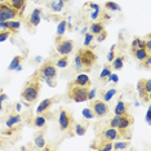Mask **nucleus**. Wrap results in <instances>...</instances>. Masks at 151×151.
<instances>
[{
	"label": "nucleus",
	"instance_id": "1",
	"mask_svg": "<svg viewBox=\"0 0 151 151\" xmlns=\"http://www.w3.org/2000/svg\"><path fill=\"white\" fill-rule=\"evenodd\" d=\"M97 56L94 54L93 50L91 49H80L75 56V68L76 71H91L92 67L94 66Z\"/></svg>",
	"mask_w": 151,
	"mask_h": 151
},
{
	"label": "nucleus",
	"instance_id": "38",
	"mask_svg": "<svg viewBox=\"0 0 151 151\" xmlns=\"http://www.w3.org/2000/svg\"><path fill=\"white\" fill-rule=\"evenodd\" d=\"M115 47H116V45H112V47H111V50H110V52L107 53V61H109L110 63H111V61H112V60H114V58H115V53H114V50H115Z\"/></svg>",
	"mask_w": 151,
	"mask_h": 151
},
{
	"label": "nucleus",
	"instance_id": "49",
	"mask_svg": "<svg viewBox=\"0 0 151 151\" xmlns=\"http://www.w3.org/2000/svg\"><path fill=\"white\" fill-rule=\"evenodd\" d=\"M16 110H17V111H19V110H21V105L17 104V105H16Z\"/></svg>",
	"mask_w": 151,
	"mask_h": 151
},
{
	"label": "nucleus",
	"instance_id": "2",
	"mask_svg": "<svg viewBox=\"0 0 151 151\" xmlns=\"http://www.w3.org/2000/svg\"><path fill=\"white\" fill-rule=\"evenodd\" d=\"M39 92H40V76L39 73H35L31 76V79L26 83L25 88L22 89L21 97L27 104H32L39 97Z\"/></svg>",
	"mask_w": 151,
	"mask_h": 151
},
{
	"label": "nucleus",
	"instance_id": "17",
	"mask_svg": "<svg viewBox=\"0 0 151 151\" xmlns=\"http://www.w3.org/2000/svg\"><path fill=\"white\" fill-rule=\"evenodd\" d=\"M115 115H123V114H127L128 112V104L124 101H118V104L115 106V110H114Z\"/></svg>",
	"mask_w": 151,
	"mask_h": 151
},
{
	"label": "nucleus",
	"instance_id": "46",
	"mask_svg": "<svg viewBox=\"0 0 151 151\" xmlns=\"http://www.w3.org/2000/svg\"><path fill=\"white\" fill-rule=\"evenodd\" d=\"M150 114H151V109H149L147 110V114H146V120H147V123H151V120H150Z\"/></svg>",
	"mask_w": 151,
	"mask_h": 151
},
{
	"label": "nucleus",
	"instance_id": "5",
	"mask_svg": "<svg viewBox=\"0 0 151 151\" xmlns=\"http://www.w3.org/2000/svg\"><path fill=\"white\" fill-rule=\"evenodd\" d=\"M39 76L42 79H56L57 78V67L52 61H47L45 63L40 67Z\"/></svg>",
	"mask_w": 151,
	"mask_h": 151
},
{
	"label": "nucleus",
	"instance_id": "4",
	"mask_svg": "<svg viewBox=\"0 0 151 151\" xmlns=\"http://www.w3.org/2000/svg\"><path fill=\"white\" fill-rule=\"evenodd\" d=\"M18 16V13L14 8H12V5L9 4V1H3L0 3V21L5 22L9 21L12 18H16Z\"/></svg>",
	"mask_w": 151,
	"mask_h": 151
},
{
	"label": "nucleus",
	"instance_id": "25",
	"mask_svg": "<svg viewBox=\"0 0 151 151\" xmlns=\"http://www.w3.org/2000/svg\"><path fill=\"white\" fill-rule=\"evenodd\" d=\"M21 62H22V56H16L12 60V62H11V65H9L8 70H17L18 66H21Z\"/></svg>",
	"mask_w": 151,
	"mask_h": 151
},
{
	"label": "nucleus",
	"instance_id": "34",
	"mask_svg": "<svg viewBox=\"0 0 151 151\" xmlns=\"http://www.w3.org/2000/svg\"><path fill=\"white\" fill-rule=\"evenodd\" d=\"M12 35V32L9 31V30H3V31H0V43L5 42L6 39H9V36Z\"/></svg>",
	"mask_w": 151,
	"mask_h": 151
},
{
	"label": "nucleus",
	"instance_id": "26",
	"mask_svg": "<svg viewBox=\"0 0 151 151\" xmlns=\"http://www.w3.org/2000/svg\"><path fill=\"white\" fill-rule=\"evenodd\" d=\"M34 142H35V145L39 147V149H44V147H45V138H44V136L42 134V133L35 136V139H34Z\"/></svg>",
	"mask_w": 151,
	"mask_h": 151
},
{
	"label": "nucleus",
	"instance_id": "40",
	"mask_svg": "<svg viewBox=\"0 0 151 151\" xmlns=\"http://www.w3.org/2000/svg\"><path fill=\"white\" fill-rule=\"evenodd\" d=\"M141 63H142V66H143V67L149 68V67H150V65H151V54H150V56H147V57H146V60H145V61H142Z\"/></svg>",
	"mask_w": 151,
	"mask_h": 151
},
{
	"label": "nucleus",
	"instance_id": "18",
	"mask_svg": "<svg viewBox=\"0 0 151 151\" xmlns=\"http://www.w3.org/2000/svg\"><path fill=\"white\" fill-rule=\"evenodd\" d=\"M47 120H48V115H43V114H37L36 118L34 119V127L36 128H44L47 124Z\"/></svg>",
	"mask_w": 151,
	"mask_h": 151
},
{
	"label": "nucleus",
	"instance_id": "51",
	"mask_svg": "<svg viewBox=\"0 0 151 151\" xmlns=\"http://www.w3.org/2000/svg\"><path fill=\"white\" fill-rule=\"evenodd\" d=\"M3 1H6V0H0V3H3Z\"/></svg>",
	"mask_w": 151,
	"mask_h": 151
},
{
	"label": "nucleus",
	"instance_id": "9",
	"mask_svg": "<svg viewBox=\"0 0 151 151\" xmlns=\"http://www.w3.org/2000/svg\"><path fill=\"white\" fill-rule=\"evenodd\" d=\"M102 139L105 141H116V139H122V137H120V133L118 128H112V127H109L107 129H105L104 132H102Z\"/></svg>",
	"mask_w": 151,
	"mask_h": 151
},
{
	"label": "nucleus",
	"instance_id": "43",
	"mask_svg": "<svg viewBox=\"0 0 151 151\" xmlns=\"http://www.w3.org/2000/svg\"><path fill=\"white\" fill-rule=\"evenodd\" d=\"M96 96V89H92V91H88V101H92Z\"/></svg>",
	"mask_w": 151,
	"mask_h": 151
},
{
	"label": "nucleus",
	"instance_id": "8",
	"mask_svg": "<svg viewBox=\"0 0 151 151\" xmlns=\"http://www.w3.org/2000/svg\"><path fill=\"white\" fill-rule=\"evenodd\" d=\"M58 124H60V129L61 130H67L71 128L73 124V116H71L66 110H62L60 112V119H58Z\"/></svg>",
	"mask_w": 151,
	"mask_h": 151
},
{
	"label": "nucleus",
	"instance_id": "16",
	"mask_svg": "<svg viewBox=\"0 0 151 151\" xmlns=\"http://www.w3.org/2000/svg\"><path fill=\"white\" fill-rule=\"evenodd\" d=\"M143 83H145V80H143V79H141L138 83H137V91H138V96H139V98L143 99V101H150V94H147L145 92Z\"/></svg>",
	"mask_w": 151,
	"mask_h": 151
},
{
	"label": "nucleus",
	"instance_id": "48",
	"mask_svg": "<svg viewBox=\"0 0 151 151\" xmlns=\"http://www.w3.org/2000/svg\"><path fill=\"white\" fill-rule=\"evenodd\" d=\"M87 31H88V27H84V29L81 30V34H84V35H85V34H87Z\"/></svg>",
	"mask_w": 151,
	"mask_h": 151
},
{
	"label": "nucleus",
	"instance_id": "3",
	"mask_svg": "<svg viewBox=\"0 0 151 151\" xmlns=\"http://www.w3.org/2000/svg\"><path fill=\"white\" fill-rule=\"evenodd\" d=\"M68 97L75 102H85L88 101V89L87 87H80V85H74L68 92Z\"/></svg>",
	"mask_w": 151,
	"mask_h": 151
},
{
	"label": "nucleus",
	"instance_id": "19",
	"mask_svg": "<svg viewBox=\"0 0 151 151\" xmlns=\"http://www.w3.org/2000/svg\"><path fill=\"white\" fill-rule=\"evenodd\" d=\"M124 61H125V58L124 56H118V57H115L114 60L111 61L112 65H111V67L114 68V70L116 71H119V70H122L123 67H124Z\"/></svg>",
	"mask_w": 151,
	"mask_h": 151
},
{
	"label": "nucleus",
	"instance_id": "33",
	"mask_svg": "<svg viewBox=\"0 0 151 151\" xmlns=\"http://www.w3.org/2000/svg\"><path fill=\"white\" fill-rule=\"evenodd\" d=\"M83 116L85 119H93L94 118V114H93V111H92V109L91 107H85L83 109Z\"/></svg>",
	"mask_w": 151,
	"mask_h": 151
},
{
	"label": "nucleus",
	"instance_id": "10",
	"mask_svg": "<svg viewBox=\"0 0 151 151\" xmlns=\"http://www.w3.org/2000/svg\"><path fill=\"white\" fill-rule=\"evenodd\" d=\"M40 18H42V9L35 8L29 17V25L32 27H36L40 23Z\"/></svg>",
	"mask_w": 151,
	"mask_h": 151
},
{
	"label": "nucleus",
	"instance_id": "11",
	"mask_svg": "<svg viewBox=\"0 0 151 151\" xmlns=\"http://www.w3.org/2000/svg\"><path fill=\"white\" fill-rule=\"evenodd\" d=\"M54 99L56 98H45V99H43V101L39 104V106L36 107V114H44V112H47L48 110L50 109V106L54 104Z\"/></svg>",
	"mask_w": 151,
	"mask_h": 151
},
{
	"label": "nucleus",
	"instance_id": "22",
	"mask_svg": "<svg viewBox=\"0 0 151 151\" xmlns=\"http://www.w3.org/2000/svg\"><path fill=\"white\" fill-rule=\"evenodd\" d=\"M104 27H105L104 26V22H94V23H92L89 29H91V32L96 36L97 34H99L101 31H104V30H105Z\"/></svg>",
	"mask_w": 151,
	"mask_h": 151
},
{
	"label": "nucleus",
	"instance_id": "29",
	"mask_svg": "<svg viewBox=\"0 0 151 151\" xmlns=\"http://www.w3.org/2000/svg\"><path fill=\"white\" fill-rule=\"evenodd\" d=\"M85 132H87V125H84V124L75 125V134L76 136H84Z\"/></svg>",
	"mask_w": 151,
	"mask_h": 151
},
{
	"label": "nucleus",
	"instance_id": "37",
	"mask_svg": "<svg viewBox=\"0 0 151 151\" xmlns=\"http://www.w3.org/2000/svg\"><path fill=\"white\" fill-rule=\"evenodd\" d=\"M96 36H97V37H96V39H97V42H98V43H101V42H104L106 37H107V32H106L105 30H104V31H101L99 34H97Z\"/></svg>",
	"mask_w": 151,
	"mask_h": 151
},
{
	"label": "nucleus",
	"instance_id": "13",
	"mask_svg": "<svg viewBox=\"0 0 151 151\" xmlns=\"http://www.w3.org/2000/svg\"><path fill=\"white\" fill-rule=\"evenodd\" d=\"M74 85H80V87H89L91 85V79L85 74H79L74 80Z\"/></svg>",
	"mask_w": 151,
	"mask_h": 151
},
{
	"label": "nucleus",
	"instance_id": "36",
	"mask_svg": "<svg viewBox=\"0 0 151 151\" xmlns=\"http://www.w3.org/2000/svg\"><path fill=\"white\" fill-rule=\"evenodd\" d=\"M119 120H120V115H115L114 118L110 120V127H112V128H118Z\"/></svg>",
	"mask_w": 151,
	"mask_h": 151
},
{
	"label": "nucleus",
	"instance_id": "32",
	"mask_svg": "<svg viewBox=\"0 0 151 151\" xmlns=\"http://www.w3.org/2000/svg\"><path fill=\"white\" fill-rule=\"evenodd\" d=\"M54 65H56V67H60V68H65V67H67V65H68L67 56H63L62 58H60V60H58Z\"/></svg>",
	"mask_w": 151,
	"mask_h": 151
},
{
	"label": "nucleus",
	"instance_id": "23",
	"mask_svg": "<svg viewBox=\"0 0 151 151\" xmlns=\"http://www.w3.org/2000/svg\"><path fill=\"white\" fill-rule=\"evenodd\" d=\"M129 147L128 139H120L119 142L112 143V150H127Z\"/></svg>",
	"mask_w": 151,
	"mask_h": 151
},
{
	"label": "nucleus",
	"instance_id": "47",
	"mask_svg": "<svg viewBox=\"0 0 151 151\" xmlns=\"http://www.w3.org/2000/svg\"><path fill=\"white\" fill-rule=\"evenodd\" d=\"M5 99H8V96H6V94H4V93H1V94H0V101H5Z\"/></svg>",
	"mask_w": 151,
	"mask_h": 151
},
{
	"label": "nucleus",
	"instance_id": "30",
	"mask_svg": "<svg viewBox=\"0 0 151 151\" xmlns=\"http://www.w3.org/2000/svg\"><path fill=\"white\" fill-rule=\"evenodd\" d=\"M115 94H116V89L115 88H111V89H109V91H106V93L104 94V101L105 102L111 101V98L114 97Z\"/></svg>",
	"mask_w": 151,
	"mask_h": 151
},
{
	"label": "nucleus",
	"instance_id": "50",
	"mask_svg": "<svg viewBox=\"0 0 151 151\" xmlns=\"http://www.w3.org/2000/svg\"><path fill=\"white\" fill-rule=\"evenodd\" d=\"M1 142H3V141H1V137H0V145H1Z\"/></svg>",
	"mask_w": 151,
	"mask_h": 151
},
{
	"label": "nucleus",
	"instance_id": "6",
	"mask_svg": "<svg viewBox=\"0 0 151 151\" xmlns=\"http://www.w3.org/2000/svg\"><path fill=\"white\" fill-rule=\"evenodd\" d=\"M56 49L61 56H68L74 49V42L71 39H66V40H56Z\"/></svg>",
	"mask_w": 151,
	"mask_h": 151
},
{
	"label": "nucleus",
	"instance_id": "41",
	"mask_svg": "<svg viewBox=\"0 0 151 151\" xmlns=\"http://www.w3.org/2000/svg\"><path fill=\"white\" fill-rule=\"evenodd\" d=\"M14 132H16V130L13 129V127H8V129L3 130V132H1V134H4V136H12Z\"/></svg>",
	"mask_w": 151,
	"mask_h": 151
},
{
	"label": "nucleus",
	"instance_id": "24",
	"mask_svg": "<svg viewBox=\"0 0 151 151\" xmlns=\"http://www.w3.org/2000/svg\"><path fill=\"white\" fill-rule=\"evenodd\" d=\"M19 27H21V22L19 21H12V19L6 21V29L11 32H17L19 30Z\"/></svg>",
	"mask_w": 151,
	"mask_h": 151
},
{
	"label": "nucleus",
	"instance_id": "7",
	"mask_svg": "<svg viewBox=\"0 0 151 151\" xmlns=\"http://www.w3.org/2000/svg\"><path fill=\"white\" fill-rule=\"evenodd\" d=\"M91 109L96 118H104L109 114V106L105 101H93L91 104Z\"/></svg>",
	"mask_w": 151,
	"mask_h": 151
},
{
	"label": "nucleus",
	"instance_id": "44",
	"mask_svg": "<svg viewBox=\"0 0 151 151\" xmlns=\"http://www.w3.org/2000/svg\"><path fill=\"white\" fill-rule=\"evenodd\" d=\"M98 17H99V9H97V11H94V12L91 14V18H92V19H97Z\"/></svg>",
	"mask_w": 151,
	"mask_h": 151
},
{
	"label": "nucleus",
	"instance_id": "15",
	"mask_svg": "<svg viewBox=\"0 0 151 151\" xmlns=\"http://www.w3.org/2000/svg\"><path fill=\"white\" fill-rule=\"evenodd\" d=\"M132 53L134 54V57L139 61V62L145 61V60H146V57H147V56H150V54H151L150 52H147L145 48H136L134 50H132Z\"/></svg>",
	"mask_w": 151,
	"mask_h": 151
},
{
	"label": "nucleus",
	"instance_id": "14",
	"mask_svg": "<svg viewBox=\"0 0 151 151\" xmlns=\"http://www.w3.org/2000/svg\"><path fill=\"white\" fill-rule=\"evenodd\" d=\"M9 4L12 5V8H14L17 11L18 16H22L26 6V0H9Z\"/></svg>",
	"mask_w": 151,
	"mask_h": 151
},
{
	"label": "nucleus",
	"instance_id": "21",
	"mask_svg": "<svg viewBox=\"0 0 151 151\" xmlns=\"http://www.w3.org/2000/svg\"><path fill=\"white\" fill-rule=\"evenodd\" d=\"M18 123H21V115L19 114H13V115H11L8 119H6L5 124H6V127H14L16 124H18Z\"/></svg>",
	"mask_w": 151,
	"mask_h": 151
},
{
	"label": "nucleus",
	"instance_id": "28",
	"mask_svg": "<svg viewBox=\"0 0 151 151\" xmlns=\"http://www.w3.org/2000/svg\"><path fill=\"white\" fill-rule=\"evenodd\" d=\"M98 150H102V151H110L112 150V141H102L98 146Z\"/></svg>",
	"mask_w": 151,
	"mask_h": 151
},
{
	"label": "nucleus",
	"instance_id": "45",
	"mask_svg": "<svg viewBox=\"0 0 151 151\" xmlns=\"http://www.w3.org/2000/svg\"><path fill=\"white\" fill-rule=\"evenodd\" d=\"M87 5H88V6H91V8H92V9H94V11L99 9V5H98V4H96V3H88Z\"/></svg>",
	"mask_w": 151,
	"mask_h": 151
},
{
	"label": "nucleus",
	"instance_id": "42",
	"mask_svg": "<svg viewBox=\"0 0 151 151\" xmlns=\"http://www.w3.org/2000/svg\"><path fill=\"white\" fill-rule=\"evenodd\" d=\"M118 80H119V76H118V75L111 73V75H110V76L107 78V80H106V81H112V83H118Z\"/></svg>",
	"mask_w": 151,
	"mask_h": 151
},
{
	"label": "nucleus",
	"instance_id": "31",
	"mask_svg": "<svg viewBox=\"0 0 151 151\" xmlns=\"http://www.w3.org/2000/svg\"><path fill=\"white\" fill-rule=\"evenodd\" d=\"M105 8H107L109 11H122L120 5L116 4V3H114V1H107V3H105Z\"/></svg>",
	"mask_w": 151,
	"mask_h": 151
},
{
	"label": "nucleus",
	"instance_id": "35",
	"mask_svg": "<svg viewBox=\"0 0 151 151\" xmlns=\"http://www.w3.org/2000/svg\"><path fill=\"white\" fill-rule=\"evenodd\" d=\"M94 39V35L92 32H87L85 34V37H84V47H89L92 43V40Z\"/></svg>",
	"mask_w": 151,
	"mask_h": 151
},
{
	"label": "nucleus",
	"instance_id": "39",
	"mask_svg": "<svg viewBox=\"0 0 151 151\" xmlns=\"http://www.w3.org/2000/svg\"><path fill=\"white\" fill-rule=\"evenodd\" d=\"M143 87H145V92L147 94H151V81L150 80H145L143 83Z\"/></svg>",
	"mask_w": 151,
	"mask_h": 151
},
{
	"label": "nucleus",
	"instance_id": "27",
	"mask_svg": "<svg viewBox=\"0 0 151 151\" xmlns=\"http://www.w3.org/2000/svg\"><path fill=\"white\" fill-rule=\"evenodd\" d=\"M111 70H112V67H111V65H106V66L104 67V70L101 71V74H99V79H107L110 75H111Z\"/></svg>",
	"mask_w": 151,
	"mask_h": 151
},
{
	"label": "nucleus",
	"instance_id": "12",
	"mask_svg": "<svg viewBox=\"0 0 151 151\" xmlns=\"http://www.w3.org/2000/svg\"><path fill=\"white\" fill-rule=\"evenodd\" d=\"M133 124V118L129 116L128 114H123L120 115V120H119V125H118V129H128L130 125Z\"/></svg>",
	"mask_w": 151,
	"mask_h": 151
},
{
	"label": "nucleus",
	"instance_id": "20",
	"mask_svg": "<svg viewBox=\"0 0 151 151\" xmlns=\"http://www.w3.org/2000/svg\"><path fill=\"white\" fill-rule=\"evenodd\" d=\"M66 29H67V22L65 21V19H62V21H61L60 23H58V26H57L56 40H60V39H62V36H63L65 31H66Z\"/></svg>",
	"mask_w": 151,
	"mask_h": 151
}]
</instances>
